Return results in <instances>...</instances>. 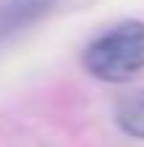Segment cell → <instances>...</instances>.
I'll return each mask as SVG.
<instances>
[{
	"label": "cell",
	"instance_id": "cell-2",
	"mask_svg": "<svg viewBox=\"0 0 144 147\" xmlns=\"http://www.w3.org/2000/svg\"><path fill=\"white\" fill-rule=\"evenodd\" d=\"M57 0H8L0 11V25L5 30H19V27L35 22L38 16H44Z\"/></svg>",
	"mask_w": 144,
	"mask_h": 147
},
{
	"label": "cell",
	"instance_id": "cell-1",
	"mask_svg": "<svg viewBox=\"0 0 144 147\" xmlns=\"http://www.w3.org/2000/svg\"><path fill=\"white\" fill-rule=\"evenodd\" d=\"M84 68L103 82H128L144 68V22L128 19L92 38L84 49Z\"/></svg>",
	"mask_w": 144,
	"mask_h": 147
},
{
	"label": "cell",
	"instance_id": "cell-3",
	"mask_svg": "<svg viewBox=\"0 0 144 147\" xmlns=\"http://www.w3.org/2000/svg\"><path fill=\"white\" fill-rule=\"evenodd\" d=\"M114 117H117V125L123 128L128 136L144 139V90L123 95V98L117 101Z\"/></svg>",
	"mask_w": 144,
	"mask_h": 147
}]
</instances>
